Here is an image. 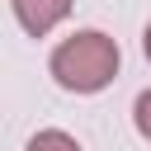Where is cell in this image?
<instances>
[{
    "label": "cell",
    "mask_w": 151,
    "mask_h": 151,
    "mask_svg": "<svg viewBox=\"0 0 151 151\" xmlns=\"http://www.w3.org/2000/svg\"><path fill=\"white\" fill-rule=\"evenodd\" d=\"M142 47H146V57H151V24H146V33H142Z\"/></svg>",
    "instance_id": "cell-5"
},
{
    "label": "cell",
    "mask_w": 151,
    "mask_h": 151,
    "mask_svg": "<svg viewBox=\"0 0 151 151\" xmlns=\"http://www.w3.org/2000/svg\"><path fill=\"white\" fill-rule=\"evenodd\" d=\"M28 151H80V142H76L71 132H57V127H47V132H38V137L28 142Z\"/></svg>",
    "instance_id": "cell-3"
},
{
    "label": "cell",
    "mask_w": 151,
    "mask_h": 151,
    "mask_svg": "<svg viewBox=\"0 0 151 151\" xmlns=\"http://www.w3.org/2000/svg\"><path fill=\"white\" fill-rule=\"evenodd\" d=\"M52 80L71 94H94L118 76V42L99 28H80L71 33L57 52H52Z\"/></svg>",
    "instance_id": "cell-1"
},
{
    "label": "cell",
    "mask_w": 151,
    "mask_h": 151,
    "mask_svg": "<svg viewBox=\"0 0 151 151\" xmlns=\"http://www.w3.org/2000/svg\"><path fill=\"white\" fill-rule=\"evenodd\" d=\"M9 5H14V19L24 24L28 38H47L71 14V0H9Z\"/></svg>",
    "instance_id": "cell-2"
},
{
    "label": "cell",
    "mask_w": 151,
    "mask_h": 151,
    "mask_svg": "<svg viewBox=\"0 0 151 151\" xmlns=\"http://www.w3.org/2000/svg\"><path fill=\"white\" fill-rule=\"evenodd\" d=\"M132 123H137V132L151 142V90L137 94V104H132Z\"/></svg>",
    "instance_id": "cell-4"
}]
</instances>
